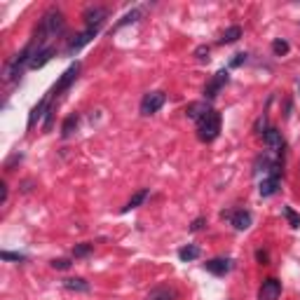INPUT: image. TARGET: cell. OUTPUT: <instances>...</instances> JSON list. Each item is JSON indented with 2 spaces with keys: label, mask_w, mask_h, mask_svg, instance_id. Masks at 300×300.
<instances>
[{
  "label": "cell",
  "mask_w": 300,
  "mask_h": 300,
  "mask_svg": "<svg viewBox=\"0 0 300 300\" xmlns=\"http://www.w3.org/2000/svg\"><path fill=\"white\" fill-rule=\"evenodd\" d=\"M63 28V14L61 10H56V7H52L50 12H45L42 22H40V28L38 33H35V45H38V50H42V42L47 38H52V35H56L59 31Z\"/></svg>",
  "instance_id": "6da1fadb"
},
{
  "label": "cell",
  "mask_w": 300,
  "mask_h": 300,
  "mask_svg": "<svg viewBox=\"0 0 300 300\" xmlns=\"http://www.w3.org/2000/svg\"><path fill=\"white\" fill-rule=\"evenodd\" d=\"M197 132H200V139L202 141H213L221 134V115H218L216 111H211L206 117H202L200 120V127H197Z\"/></svg>",
  "instance_id": "7a4b0ae2"
},
{
  "label": "cell",
  "mask_w": 300,
  "mask_h": 300,
  "mask_svg": "<svg viewBox=\"0 0 300 300\" xmlns=\"http://www.w3.org/2000/svg\"><path fill=\"white\" fill-rule=\"evenodd\" d=\"M162 106H164V94H162V92H150V94H145L143 101H141V113H143V115H153V113H157Z\"/></svg>",
  "instance_id": "3957f363"
},
{
  "label": "cell",
  "mask_w": 300,
  "mask_h": 300,
  "mask_svg": "<svg viewBox=\"0 0 300 300\" xmlns=\"http://www.w3.org/2000/svg\"><path fill=\"white\" fill-rule=\"evenodd\" d=\"M228 80H230V75H228V71H218L216 75H213V80L209 84L204 87V96L206 99H216L218 96V92H221L225 84H228Z\"/></svg>",
  "instance_id": "277c9868"
},
{
  "label": "cell",
  "mask_w": 300,
  "mask_h": 300,
  "mask_svg": "<svg viewBox=\"0 0 300 300\" xmlns=\"http://www.w3.org/2000/svg\"><path fill=\"white\" fill-rule=\"evenodd\" d=\"M96 33H99V28H89V26H87V31H82V33H78V35H75V38L71 40V45H68V50H66V52H68V56H73L75 52H80V50H82L84 45H87L89 40L94 38Z\"/></svg>",
  "instance_id": "5b68a950"
},
{
  "label": "cell",
  "mask_w": 300,
  "mask_h": 300,
  "mask_svg": "<svg viewBox=\"0 0 300 300\" xmlns=\"http://www.w3.org/2000/svg\"><path fill=\"white\" fill-rule=\"evenodd\" d=\"M282 295V284L277 279H265L258 291V300H277Z\"/></svg>",
  "instance_id": "8992f818"
},
{
  "label": "cell",
  "mask_w": 300,
  "mask_h": 300,
  "mask_svg": "<svg viewBox=\"0 0 300 300\" xmlns=\"http://www.w3.org/2000/svg\"><path fill=\"white\" fill-rule=\"evenodd\" d=\"M106 17H108V10H106V7H99V5H96V7H87V10H84V22H87L89 28H99Z\"/></svg>",
  "instance_id": "52a82bcc"
},
{
  "label": "cell",
  "mask_w": 300,
  "mask_h": 300,
  "mask_svg": "<svg viewBox=\"0 0 300 300\" xmlns=\"http://www.w3.org/2000/svg\"><path fill=\"white\" fill-rule=\"evenodd\" d=\"M78 73H80V63L75 61L71 68H68L66 73H63V78L59 80V84H56V87H54V92H52V96H56V94H59V92H63V89H68V87H71V84L75 82V78H78Z\"/></svg>",
  "instance_id": "ba28073f"
},
{
  "label": "cell",
  "mask_w": 300,
  "mask_h": 300,
  "mask_svg": "<svg viewBox=\"0 0 300 300\" xmlns=\"http://www.w3.org/2000/svg\"><path fill=\"white\" fill-rule=\"evenodd\" d=\"M211 113V106L206 103V101H195V103H190L188 108H185V115L190 117V120H195V122H200L202 117H206Z\"/></svg>",
  "instance_id": "9c48e42d"
},
{
  "label": "cell",
  "mask_w": 300,
  "mask_h": 300,
  "mask_svg": "<svg viewBox=\"0 0 300 300\" xmlns=\"http://www.w3.org/2000/svg\"><path fill=\"white\" fill-rule=\"evenodd\" d=\"M277 188H279V176H263L261 185H258V192L263 197H272L277 192Z\"/></svg>",
  "instance_id": "30bf717a"
},
{
  "label": "cell",
  "mask_w": 300,
  "mask_h": 300,
  "mask_svg": "<svg viewBox=\"0 0 300 300\" xmlns=\"http://www.w3.org/2000/svg\"><path fill=\"white\" fill-rule=\"evenodd\" d=\"M52 54H54V50H52V47H42V50H38L33 54V59H31V63H28V66L33 68V71H38V68H42L45 63L50 61Z\"/></svg>",
  "instance_id": "8fae6325"
},
{
  "label": "cell",
  "mask_w": 300,
  "mask_h": 300,
  "mask_svg": "<svg viewBox=\"0 0 300 300\" xmlns=\"http://www.w3.org/2000/svg\"><path fill=\"white\" fill-rule=\"evenodd\" d=\"M204 267L209 270L211 274H216V277H221V274H225L230 270V261L228 258H213V261L204 263Z\"/></svg>",
  "instance_id": "7c38bea8"
},
{
  "label": "cell",
  "mask_w": 300,
  "mask_h": 300,
  "mask_svg": "<svg viewBox=\"0 0 300 300\" xmlns=\"http://www.w3.org/2000/svg\"><path fill=\"white\" fill-rule=\"evenodd\" d=\"M263 141H265L267 148H272V150H282V145H284L282 132H277V129H267V132L263 134Z\"/></svg>",
  "instance_id": "4fadbf2b"
},
{
  "label": "cell",
  "mask_w": 300,
  "mask_h": 300,
  "mask_svg": "<svg viewBox=\"0 0 300 300\" xmlns=\"http://www.w3.org/2000/svg\"><path fill=\"white\" fill-rule=\"evenodd\" d=\"M63 289L78 291V293H87V291H89V284L84 282V279H80V277H75V279H63Z\"/></svg>",
  "instance_id": "5bb4252c"
},
{
  "label": "cell",
  "mask_w": 300,
  "mask_h": 300,
  "mask_svg": "<svg viewBox=\"0 0 300 300\" xmlns=\"http://www.w3.org/2000/svg\"><path fill=\"white\" fill-rule=\"evenodd\" d=\"M141 14H143V10H141V7H134L132 12H127V14H124V17L115 24V31H120V28H122V26H127V24L139 22V19H141Z\"/></svg>",
  "instance_id": "9a60e30c"
},
{
  "label": "cell",
  "mask_w": 300,
  "mask_h": 300,
  "mask_svg": "<svg viewBox=\"0 0 300 300\" xmlns=\"http://www.w3.org/2000/svg\"><path fill=\"white\" fill-rule=\"evenodd\" d=\"M148 195H150L148 190H139V192H134V195H132V200L127 202V206H124L122 211H132V209H136V206H141L145 200H148Z\"/></svg>",
  "instance_id": "2e32d148"
},
{
  "label": "cell",
  "mask_w": 300,
  "mask_h": 300,
  "mask_svg": "<svg viewBox=\"0 0 300 300\" xmlns=\"http://www.w3.org/2000/svg\"><path fill=\"white\" fill-rule=\"evenodd\" d=\"M232 225L237 230H246L251 225V213L249 211H237L232 213Z\"/></svg>",
  "instance_id": "e0dca14e"
},
{
  "label": "cell",
  "mask_w": 300,
  "mask_h": 300,
  "mask_svg": "<svg viewBox=\"0 0 300 300\" xmlns=\"http://www.w3.org/2000/svg\"><path fill=\"white\" fill-rule=\"evenodd\" d=\"M78 122H80V117H78V113H73V115H68L66 117V122H63V127H61V136H71L75 129H78Z\"/></svg>",
  "instance_id": "ac0fdd59"
},
{
  "label": "cell",
  "mask_w": 300,
  "mask_h": 300,
  "mask_svg": "<svg viewBox=\"0 0 300 300\" xmlns=\"http://www.w3.org/2000/svg\"><path fill=\"white\" fill-rule=\"evenodd\" d=\"M178 258H181L183 263L197 261V258H200V249H197V246H192V244H188V246H183V249L178 251Z\"/></svg>",
  "instance_id": "d6986e66"
},
{
  "label": "cell",
  "mask_w": 300,
  "mask_h": 300,
  "mask_svg": "<svg viewBox=\"0 0 300 300\" xmlns=\"http://www.w3.org/2000/svg\"><path fill=\"white\" fill-rule=\"evenodd\" d=\"M239 38H242V26H230L228 31L223 33L221 42H223V45H232V42H237Z\"/></svg>",
  "instance_id": "ffe728a7"
},
{
  "label": "cell",
  "mask_w": 300,
  "mask_h": 300,
  "mask_svg": "<svg viewBox=\"0 0 300 300\" xmlns=\"http://www.w3.org/2000/svg\"><path fill=\"white\" fill-rule=\"evenodd\" d=\"M47 103H50V96H45V99L40 101L38 106L33 108V113H31V117H28V127H33V124H35V120H38V117L45 113V108H47Z\"/></svg>",
  "instance_id": "44dd1931"
},
{
  "label": "cell",
  "mask_w": 300,
  "mask_h": 300,
  "mask_svg": "<svg viewBox=\"0 0 300 300\" xmlns=\"http://www.w3.org/2000/svg\"><path fill=\"white\" fill-rule=\"evenodd\" d=\"M284 216L289 218L291 228H300V216L293 211V209H291V206H284Z\"/></svg>",
  "instance_id": "7402d4cb"
},
{
  "label": "cell",
  "mask_w": 300,
  "mask_h": 300,
  "mask_svg": "<svg viewBox=\"0 0 300 300\" xmlns=\"http://www.w3.org/2000/svg\"><path fill=\"white\" fill-rule=\"evenodd\" d=\"M148 300H172V293L167 289H155V291H150Z\"/></svg>",
  "instance_id": "603a6c76"
},
{
  "label": "cell",
  "mask_w": 300,
  "mask_h": 300,
  "mask_svg": "<svg viewBox=\"0 0 300 300\" xmlns=\"http://www.w3.org/2000/svg\"><path fill=\"white\" fill-rule=\"evenodd\" d=\"M272 52L277 56L286 54V52H289V42H286V40H274V42H272Z\"/></svg>",
  "instance_id": "cb8c5ba5"
},
{
  "label": "cell",
  "mask_w": 300,
  "mask_h": 300,
  "mask_svg": "<svg viewBox=\"0 0 300 300\" xmlns=\"http://www.w3.org/2000/svg\"><path fill=\"white\" fill-rule=\"evenodd\" d=\"M92 253V244H78L75 249H73V256L75 258H84Z\"/></svg>",
  "instance_id": "d4e9b609"
},
{
  "label": "cell",
  "mask_w": 300,
  "mask_h": 300,
  "mask_svg": "<svg viewBox=\"0 0 300 300\" xmlns=\"http://www.w3.org/2000/svg\"><path fill=\"white\" fill-rule=\"evenodd\" d=\"M0 256H3V261H26L24 253H12V251H3Z\"/></svg>",
  "instance_id": "484cf974"
},
{
  "label": "cell",
  "mask_w": 300,
  "mask_h": 300,
  "mask_svg": "<svg viewBox=\"0 0 300 300\" xmlns=\"http://www.w3.org/2000/svg\"><path fill=\"white\" fill-rule=\"evenodd\" d=\"M52 267H54V270H68V267H71V261H66V258H56V261H52Z\"/></svg>",
  "instance_id": "4316f807"
},
{
  "label": "cell",
  "mask_w": 300,
  "mask_h": 300,
  "mask_svg": "<svg viewBox=\"0 0 300 300\" xmlns=\"http://www.w3.org/2000/svg\"><path fill=\"white\" fill-rule=\"evenodd\" d=\"M195 54H197V59H200V61H206V59H209V47H206V45H202V47H197V52H195Z\"/></svg>",
  "instance_id": "83f0119b"
},
{
  "label": "cell",
  "mask_w": 300,
  "mask_h": 300,
  "mask_svg": "<svg viewBox=\"0 0 300 300\" xmlns=\"http://www.w3.org/2000/svg\"><path fill=\"white\" fill-rule=\"evenodd\" d=\"M52 120H54V108H47V120H45V132H50L52 129Z\"/></svg>",
  "instance_id": "f1b7e54d"
},
{
  "label": "cell",
  "mask_w": 300,
  "mask_h": 300,
  "mask_svg": "<svg viewBox=\"0 0 300 300\" xmlns=\"http://www.w3.org/2000/svg\"><path fill=\"white\" fill-rule=\"evenodd\" d=\"M244 61H246V54H234V59H232V63H230V66L237 68V66H242Z\"/></svg>",
  "instance_id": "f546056e"
},
{
  "label": "cell",
  "mask_w": 300,
  "mask_h": 300,
  "mask_svg": "<svg viewBox=\"0 0 300 300\" xmlns=\"http://www.w3.org/2000/svg\"><path fill=\"white\" fill-rule=\"evenodd\" d=\"M202 225H204V218H197V221H195L192 225H190V230H192V232H195V230H200Z\"/></svg>",
  "instance_id": "4dcf8cb0"
},
{
  "label": "cell",
  "mask_w": 300,
  "mask_h": 300,
  "mask_svg": "<svg viewBox=\"0 0 300 300\" xmlns=\"http://www.w3.org/2000/svg\"><path fill=\"white\" fill-rule=\"evenodd\" d=\"M0 188H3V197H0V202H3V204H5V202H7V185L3 183V185H0Z\"/></svg>",
  "instance_id": "1f68e13d"
},
{
  "label": "cell",
  "mask_w": 300,
  "mask_h": 300,
  "mask_svg": "<svg viewBox=\"0 0 300 300\" xmlns=\"http://www.w3.org/2000/svg\"><path fill=\"white\" fill-rule=\"evenodd\" d=\"M258 261H261V263H267V253H265V251H258Z\"/></svg>",
  "instance_id": "d6a6232c"
}]
</instances>
